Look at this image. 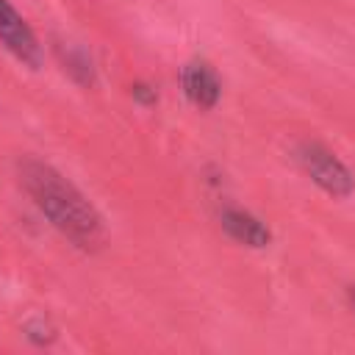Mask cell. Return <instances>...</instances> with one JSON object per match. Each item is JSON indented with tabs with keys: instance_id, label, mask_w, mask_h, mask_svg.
<instances>
[{
	"instance_id": "6",
	"label": "cell",
	"mask_w": 355,
	"mask_h": 355,
	"mask_svg": "<svg viewBox=\"0 0 355 355\" xmlns=\"http://www.w3.org/2000/svg\"><path fill=\"white\" fill-rule=\"evenodd\" d=\"M61 58H64V69L83 86H92L94 83V67H92V58L78 50V47H61Z\"/></svg>"
},
{
	"instance_id": "1",
	"label": "cell",
	"mask_w": 355,
	"mask_h": 355,
	"mask_svg": "<svg viewBox=\"0 0 355 355\" xmlns=\"http://www.w3.org/2000/svg\"><path fill=\"white\" fill-rule=\"evenodd\" d=\"M19 180L25 191L31 194L33 205L42 211V216L78 250L97 252L103 250L108 233L100 211L92 205V200L55 166L39 161V158H22L19 161Z\"/></svg>"
},
{
	"instance_id": "3",
	"label": "cell",
	"mask_w": 355,
	"mask_h": 355,
	"mask_svg": "<svg viewBox=\"0 0 355 355\" xmlns=\"http://www.w3.org/2000/svg\"><path fill=\"white\" fill-rule=\"evenodd\" d=\"M0 44L25 67L39 69L42 64V44L31 25L22 19V14L8 3L0 0Z\"/></svg>"
},
{
	"instance_id": "8",
	"label": "cell",
	"mask_w": 355,
	"mask_h": 355,
	"mask_svg": "<svg viewBox=\"0 0 355 355\" xmlns=\"http://www.w3.org/2000/svg\"><path fill=\"white\" fill-rule=\"evenodd\" d=\"M347 300H349V308L355 311V286H349V288H347Z\"/></svg>"
},
{
	"instance_id": "5",
	"label": "cell",
	"mask_w": 355,
	"mask_h": 355,
	"mask_svg": "<svg viewBox=\"0 0 355 355\" xmlns=\"http://www.w3.org/2000/svg\"><path fill=\"white\" fill-rule=\"evenodd\" d=\"M219 225H222V230H225L233 241H239V244H244V247L261 250V247H269V244H272V230H269L255 214H250V211H241V208H222Z\"/></svg>"
},
{
	"instance_id": "7",
	"label": "cell",
	"mask_w": 355,
	"mask_h": 355,
	"mask_svg": "<svg viewBox=\"0 0 355 355\" xmlns=\"http://www.w3.org/2000/svg\"><path fill=\"white\" fill-rule=\"evenodd\" d=\"M130 94H133L141 105H153V103L158 100V94H155V89H153L150 83H133V86H130Z\"/></svg>"
},
{
	"instance_id": "4",
	"label": "cell",
	"mask_w": 355,
	"mask_h": 355,
	"mask_svg": "<svg viewBox=\"0 0 355 355\" xmlns=\"http://www.w3.org/2000/svg\"><path fill=\"white\" fill-rule=\"evenodd\" d=\"M180 89L186 100L200 111H211L222 97V80L216 69L202 58H194L180 69Z\"/></svg>"
},
{
	"instance_id": "2",
	"label": "cell",
	"mask_w": 355,
	"mask_h": 355,
	"mask_svg": "<svg viewBox=\"0 0 355 355\" xmlns=\"http://www.w3.org/2000/svg\"><path fill=\"white\" fill-rule=\"evenodd\" d=\"M294 158L300 164V169L330 197H349L355 191V175L349 172V166L322 141L305 139L294 147Z\"/></svg>"
}]
</instances>
